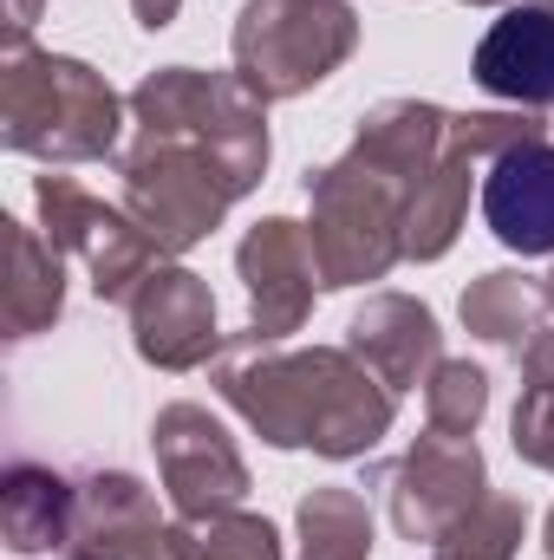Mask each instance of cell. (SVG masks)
<instances>
[{
  "mask_svg": "<svg viewBox=\"0 0 554 560\" xmlns=\"http://www.w3.org/2000/svg\"><path fill=\"white\" fill-rule=\"evenodd\" d=\"M7 46H26L33 39V20H39V0H7Z\"/></svg>",
  "mask_w": 554,
  "mask_h": 560,
  "instance_id": "26",
  "label": "cell"
},
{
  "mask_svg": "<svg viewBox=\"0 0 554 560\" xmlns=\"http://www.w3.org/2000/svg\"><path fill=\"white\" fill-rule=\"evenodd\" d=\"M183 548L189 560H280V528L268 515L222 509V515L183 522Z\"/></svg>",
  "mask_w": 554,
  "mask_h": 560,
  "instance_id": "23",
  "label": "cell"
},
{
  "mask_svg": "<svg viewBox=\"0 0 554 560\" xmlns=\"http://www.w3.org/2000/svg\"><path fill=\"white\" fill-rule=\"evenodd\" d=\"M542 300H549V313H554V268H549V280H542Z\"/></svg>",
  "mask_w": 554,
  "mask_h": 560,
  "instance_id": "29",
  "label": "cell"
},
{
  "mask_svg": "<svg viewBox=\"0 0 554 560\" xmlns=\"http://www.w3.org/2000/svg\"><path fill=\"white\" fill-rule=\"evenodd\" d=\"M131 13H138V26H143V33H163V26H176L183 0H131Z\"/></svg>",
  "mask_w": 554,
  "mask_h": 560,
  "instance_id": "27",
  "label": "cell"
},
{
  "mask_svg": "<svg viewBox=\"0 0 554 560\" xmlns=\"http://www.w3.org/2000/svg\"><path fill=\"white\" fill-rule=\"evenodd\" d=\"M372 489L385 495V515L392 528L417 548L443 541L483 495H489V463L476 450V436H443V430H424L412 450H399L392 463L372 469Z\"/></svg>",
  "mask_w": 554,
  "mask_h": 560,
  "instance_id": "8",
  "label": "cell"
},
{
  "mask_svg": "<svg viewBox=\"0 0 554 560\" xmlns=\"http://www.w3.org/2000/svg\"><path fill=\"white\" fill-rule=\"evenodd\" d=\"M235 275H242V293H249V326H242V332L287 346V332L307 326L313 293H320V261H313L307 222L262 215V222L235 242Z\"/></svg>",
  "mask_w": 554,
  "mask_h": 560,
  "instance_id": "11",
  "label": "cell"
},
{
  "mask_svg": "<svg viewBox=\"0 0 554 560\" xmlns=\"http://www.w3.org/2000/svg\"><path fill=\"white\" fill-rule=\"evenodd\" d=\"M424 418L443 436H476V423L489 418V372L470 359H443L424 378Z\"/></svg>",
  "mask_w": 554,
  "mask_h": 560,
  "instance_id": "22",
  "label": "cell"
},
{
  "mask_svg": "<svg viewBox=\"0 0 554 560\" xmlns=\"http://www.w3.org/2000/svg\"><path fill=\"white\" fill-rule=\"evenodd\" d=\"M359 52V13L353 0H242L229 33V72L262 98H300L326 85Z\"/></svg>",
  "mask_w": 554,
  "mask_h": 560,
  "instance_id": "5",
  "label": "cell"
},
{
  "mask_svg": "<svg viewBox=\"0 0 554 560\" xmlns=\"http://www.w3.org/2000/svg\"><path fill=\"white\" fill-rule=\"evenodd\" d=\"M307 189V242L320 261V287H366L405 261V209L412 183L346 143L333 163L300 176Z\"/></svg>",
  "mask_w": 554,
  "mask_h": 560,
  "instance_id": "3",
  "label": "cell"
},
{
  "mask_svg": "<svg viewBox=\"0 0 554 560\" xmlns=\"http://www.w3.org/2000/svg\"><path fill=\"white\" fill-rule=\"evenodd\" d=\"M463 7H516V0H463Z\"/></svg>",
  "mask_w": 554,
  "mask_h": 560,
  "instance_id": "30",
  "label": "cell"
},
{
  "mask_svg": "<svg viewBox=\"0 0 554 560\" xmlns=\"http://www.w3.org/2000/svg\"><path fill=\"white\" fill-rule=\"evenodd\" d=\"M300 560H372V509L346 482H320L293 509Z\"/></svg>",
  "mask_w": 554,
  "mask_h": 560,
  "instance_id": "20",
  "label": "cell"
},
{
  "mask_svg": "<svg viewBox=\"0 0 554 560\" xmlns=\"http://www.w3.org/2000/svg\"><path fill=\"white\" fill-rule=\"evenodd\" d=\"M150 450H157V482H163L176 522H203V515L242 509V495L255 489L229 423L209 405H189V398L163 405L150 418Z\"/></svg>",
  "mask_w": 554,
  "mask_h": 560,
  "instance_id": "9",
  "label": "cell"
},
{
  "mask_svg": "<svg viewBox=\"0 0 554 560\" xmlns=\"http://www.w3.org/2000/svg\"><path fill=\"white\" fill-rule=\"evenodd\" d=\"M476 156H463L450 143V156L412 189V209H405V261H443L463 235V215H470V189H476Z\"/></svg>",
  "mask_w": 554,
  "mask_h": 560,
  "instance_id": "18",
  "label": "cell"
},
{
  "mask_svg": "<svg viewBox=\"0 0 554 560\" xmlns=\"http://www.w3.org/2000/svg\"><path fill=\"white\" fill-rule=\"evenodd\" d=\"M457 313H463L470 339H483V346H496V352L516 359L529 346V332L549 319V300H542V280L516 275V268H489V275H476L463 287Z\"/></svg>",
  "mask_w": 554,
  "mask_h": 560,
  "instance_id": "19",
  "label": "cell"
},
{
  "mask_svg": "<svg viewBox=\"0 0 554 560\" xmlns=\"http://www.w3.org/2000/svg\"><path fill=\"white\" fill-rule=\"evenodd\" d=\"M72 522H79V476L33 463V456H13L0 469V535L20 560L66 555Z\"/></svg>",
  "mask_w": 554,
  "mask_h": 560,
  "instance_id": "16",
  "label": "cell"
},
{
  "mask_svg": "<svg viewBox=\"0 0 554 560\" xmlns=\"http://www.w3.org/2000/svg\"><path fill=\"white\" fill-rule=\"evenodd\" d=\"M483 222L522 261L554 255V138L516 143L509 156L489 163V176H483Z\"/></svg>",
  "mask_w": 554,
  "mask_h": 560,
  "instance_id": "15",
  "label": "cell"
},
{
  "mask_svg": "<svg viewBox=\"0 0 554 560\" xmlns=\"http://www.w3.org/2000/svg\"><path fill=\"white\" fill-rule=\"evenodd\" d=\"M509 443L522 463L554 476V385H522V405L509 418Z\"/></svg>",
  "mask_w": 554,
  "mask_h": 560,
  "instance_id": "24",
  "label": "cell"
},
{
  "mask_svg": "<svg viewBox=\"0 0 554 560\" xmlns=\"http://www.w3.org/2000/svg\"><path fill=\"white\" fill-rule=\"evenodd\" d=\"M516 365H522V385H554V313L529 332V346L516 352Z\"/></svg>",
  "mask_w": 554,
  "mask_h": 560,
  "instance_id": "25",
  "label": "cell"
},
{
  "mask_svg": "<svg viewBox=\"0 0 554 560\" xmlns=\"http://www.w3.org/2000/svg\"><path fill=\"white\" fill-rule=\"evenodd\" d=\"M131 98L112 92L105 72H92L72 52L46 46H0V143L20 156H39L46 170L118 156Z\"/></svg>",
  "mask_w": 554,
  "mask_h": 560,
  "instance_id": "2",
  "label": "cell"
},
{
  "mask_svg": "<svg viewBox=\"0 0 554 560\" xmlns=\"http://www.w3.org/2000/svg\"><path fill=\"white\" fill-rule=\"evenodd\" d=\"M346 352L385 385V392H417L437 365H443V332L437 313L412 293H372L353 326H346Z\"/></svg>",
  "mask_w": 554,
  "mask_h": 560,
  "instance_id": "13",
  "label": "cell"
},
{
  "mask_svg": "<svg viewBox=\"0 0 554 560\" xmlns=\"http://www.w3.org/2000/svg\"><path fill=\"white\" fill-rule=\"evenodd\" d=\"M249 196V183L196 138L176 131H138L118 150V202L157 242L163 261L189 255L222 229V215Z\"/></svg>",
  "mask_w": 554,
  "mask_h": 560,
  "instance_id": "4",
  "label": "cell"
},
{
  "mask_svg": "<svg viewBox=\"0 0 554 560\" xmlns=\"http://www.w3.org/2000/svg\"><path fill=\"white\" fill-rule=\"evenodd\" d=\"M7 229V293H0V319L7 339H33L66 313V255L26 229V222H0Z\"/></svg>",
  "mask_w": 554,
  "mask_h": 560,
  "instance_id": "17",
  "label": "cell"
},
{
  "mask_svg": "<svg viewBox=\"0 0 554 560\" xmlns=\"http://www.w3.org/2000/svg\"><path fill=\"white\" fill-rule=\"evenodd\" d=\"M33 209H39V235H46L59 255L85 261L92 293H99L105 306H131V293L163 268L157 242L125 215V202L92 196L79 176H59V170L33 176Z\"/></svg>",
  "mask_w": 554,
  "mask_h": 560,
  "instance_id": "7",
  "label": "cell"
},
{
  "mask_svg": "<svg viewBox=\"0 0 554 560\" xmlns=\"http://www.w3.org/2000/svg\"><path fill=\"white\" fill-rule=\"evenodd\" d=\"M59 560H189V548L131 469H79V522Z\"/></svg>",
  "mask_w": 554,
  "mask_h": 560,
  "instance_id": "10",
  "label": "cell"
},
{
  "mask_svg": "<svg viewBox=\"0 0 554 560\" xmlns=\"http://www.w3.org/2000/svg\"><path fill=\"white\" fill-rule=\"evenodd\" d=\"M209 385L262 443L313 450L326 463L379 450V436L399 423V392H385L346 346H275L235 332L222 339Z\"/></svg>",
  "mask_w": 554,
  "mask_h": 560,
  "instance_id": "1",
  "label": "cell"
},
{
  "mask_svg": "<svg viewBox=\"0 0 554 560\" xmlns=\"http://www.w3.org/2000/svg\"><path fill=\"white\" fill-rule=\"evenodd\" d=\"M542 548H549V560H554V509H549V522H542Z\"/></svg>",
  "mask_w": 554,
  "mask_h": 560,
  "instance_id": "28",
  "label": "cell"
},
{
  "mask_svg": "<svg viewBox=\"0 0 554 560\" xmlns=\"http://www.w3.org/2000/svg\"><path fill=\"white\" fill-rule=\"evenodd\" d=\"M542 7H549V13H554V0H542Z\"/></svg>",
  "mask_w": 554,
  "mask_h": 560,
  "instance_id": "31",
  "label": "cell"
},
{
  "mask_svg": "<svg viewBox=\"0 0 554 560\" xmlns=\"http://www.w3.org/2000/svg\"><path fill=\"white\" fill-rule=\"evenodd\" d=\"M131 346L143 365L157 372H196L216 365L222 352V326H216V293L209 280L183 261H163L157 275L131 293Z\"/></svg>",
  "mask_w": 554,
  "mask_h": 560,
  "instance_id": "12",
  "label": "cell"
},
{
  "mask_svg": "<svg viewBox=\"0 0 554 560\" xmlns=\"http://www.w3.org/2000/svg\"><path fill=\"white\" fill-rule=\"evenodd\" d=\"M470 79L522 112H554V13L535 7H503V20H489V33L470 52Z\"/></svg>",
  "mask_w": 554,
  "mask_h": 560,
  "instance_id": "14",
  "label": "cell"
},
{
  "mask_svg": "<svg viewBox=\"0 0 554 560\" xmlns=\"http://www.w3.org/2000/svg\"><path fill=\"white\" fill-rule=\"evenodd\" d=\"M131 125L138 131H176V138L209 143L249 189L268 176V105L235 79V72H196V66H157L131 92Z\"/></svg>",
  "mask_w": 554,
  "mask_h": 560,
  "instance_id": "6",
  "label": "cell"
},
{
  "mask_svg": "<svg viewBox=\"0 0 554 560\" xmlns=\"http://www.w3.org/2000/svg\"><path fill=\"white\" fill-rule=\"evenodd\" d=\"M522 535H529V502L522 495H483L443 541L417 548L412 560H516L522 555Z\"/></svg>",
  "mask_w": 554,
  "mask_h": 560,
  "instance_id": "21",
  "label": "cell"
}]
</instances>
